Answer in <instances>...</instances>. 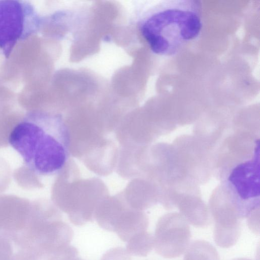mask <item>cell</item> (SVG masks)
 <instances>
[{
  "mask_svg": "<svg viewBox=\"0 0 260 260\" xmlns=\"http://www.w3.org/2000/svg\"><path fill=\"white\" fill-rule=\"evenodd\" d=\"M78 257L77 248L69 244L48 254L46 260H75Z\"/></svg>",
  "mask_w": 260,
  "mask_h": 260,
  "instance_id": "cell-9",
  "label": "cell"
},
{
  "mask_svg": "<svg viewBox=\"0 0 260 260\" xmlns=\"http://www.w3.org/2000/svg\"><path fill=\"white\" fill-rule=\"evenodd\" d=\"M183 260H220L216 248L205 240L193 241L187 248Z\"/></svg>",
  "mask_w": 260,
  "mask_h": 260,
  "instance_id": "cell-7",
  "label": "cell"
},
{
  "mask_svg": "<svg viewBox=\"0 0 260 260\" xmlns=\"http://www.w3.org/2000/svg\"><path fill=\"white\" fill-rule=\"evenodd\" d=\"M148 224V218L144 213L124 211L116 225L114 232L122 241L127 242L134 236L147 231Z\"/></svg>",
  "mask_w": 260,
  "mask_h": 260,
  "instance_id": "cell-5",
  "label": "cell"
},
{
  "mask_svg": "<svg viewBox=\"0 0 260 260\" xmlns=\"http://www.w3.org/2000/svg\"><path fill=\"white\" fill-rule=\"evenodd\" d=\"M57 116L41 111L26 114L9 136L10 145L35 173L52 176L59 173L69 158V137Z\"/></svg>",
  "mask_w": 260,
  "mask_h": 260,
  "instance_id": "cell-1",
  "label": "cell"
},
{
  "mask_svg": "<svg viewBox=\"0 0 260 260\" xmlns=\"http://www.w3.org/2000/svg\"><path fill=\"white\" fill-rule=\"evenodd\" d=\"M202 27L196 2L172 1L160 5L150 14L141 25V32L154 53L170 56L197 38Z\"/></svg>",
  "mask_w": 260,
  "mask_h": 260,
  "instance_id": "cell-2",
  "label": "cell"
},
{
  "mask_svg": "<svg viewBox=\"0 0 260 260\" xmlns=\"http://www.w3.org/2000/svg\"><path fill=\"white\" fill-rule=\"evenodd\" d=\"M75 260H84V259L78 257Z\"/></svg>",
  "mask_w": 260,
  "mask_h": 260,
  "instance_id": "cell-12",
  "label": "cell"
},
{
  "mask_svg": "<svg viewBox=\"0 0 260 260\" xmlns=\"http://www.w3.org/2000/svg\"><path fill=\"white\" fill-rule=\"evenodd\" d=\"M153 247V236L145 231L131 238L127 242L126 250L131 255L146 256Z\"/></svg>",
  "mask_w": 260,
  "mask_h": 260,
  "instance_id": "cell-8",
  "label": "cell"
},
{
  "mask_svg": "<svg viewBox=\"0 0 260 260\" xmlns=\"http://www.w3.org/2000/svg\"><path fill=\"white\" fill-rule=\"evenodd\" d=\"M179 209L182 216L194 226L205 228L210 223V218L206 207L198 201H188L181 204Z\"/></svg>",
  "mask_w": 260,
  "mask_h": 260,
  "instance_id": "cell-6",
  "label": "cell"
},
{
  "mask_svg": "<svg viewBox=\"0 0 260 260\" xmlns=\"http://www.w3.org/2000/svg\"><path fill=\"white\" fill-rule=\"evenodd\" d=\"M233 260H252L247 258L240 257L234 259Z\"/></svg>",
  "mask_w": 260,
  "mask_h": 260,
  "instance_id": "cell-11",
  "label": "cell"
},
{
  "mask_svg": "<svg viewBox=\"0 0 260 260\" xmlns=\"http://www.w3.org/2000/svg\"><path fill=\"white\" fill-rule=\"evenodd\" d=\"M41 18L29 2L0 0V50L8 58L16 45L36 34Z\"/></svg>",
  "mask_w": 260,
  "mask_h": 260,
  "instance_id": "cell-3",
  "label": "cell"
},
{
  "mask_svg": "<svg viewBox=\"0 0 260 260\" xmlns=\"http://www.w3.org/2000/svg\"><path fill=\"white\" fill-rule=\"evenodd\" d=\"M15 246L8 237L0 234V260H12Z\"/></svg>",
  "mask_w": 260,
  "mask_h": 260,
  "instance_id": "cell-10",
  "label": "cell"
},
{
  "mask_svg": "<svg viewBox=\"0 0 260 260\" xmlns=\"http://www.w3.org/2000/svg\"><path fill=\"white\" fill-rule=\"evenodd\" d=\"M191 232L187 221L177 213L167 214L158 220L155 230L154 248L165 258L181 255L190 244Z\"/></svg>",
  "mask_w": 260,
  "mask_h": 260,
  "instance_id": "cell-4",
  "label": "cell"
}]
</instances>
